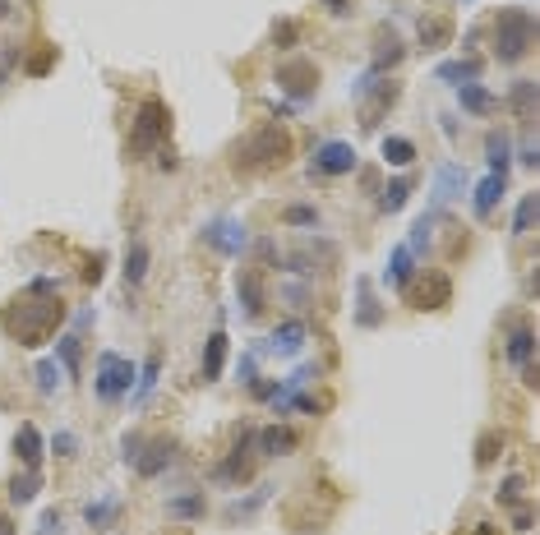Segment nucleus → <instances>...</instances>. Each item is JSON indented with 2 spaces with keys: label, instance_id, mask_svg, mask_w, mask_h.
I'll return each instance as SVG.
<instances>
[{
  "label": "nucleus",
  "instance_id": "obj_1",
  "mask_svg": "<svg viewBox=\"0 0 540 535\" xmlns=\"http://www.w3.org/2000/svg\"><path fill=\"white\" fill-rule=\"evenodd\" d=\"M287 158H291V134L278 120L236 143V171H268V167H282Z\"/></svg>",
  "mask_w": 540,
  "mask_h": 535
},
{
  "label": "nucleus",
  "instance_id": "obj_2",
  "mask_svg": "<svg viewBox=\"0 0 540 535\" xmlns=\"http://www.w3.org/2000/svg\"><path fill=\"white\" fill-rule=\"evenodd\" d=\"M65 319V304L60 300H24L5 314V328L19 337V346H42L51 328H60Z\"/></svg>",
  "mask_w": 540,
  "mask_h": 535
},
{
  "label": "nucleus",
  "instance_id": "obj_3",
  "mask_svg": "<svg viewBox=\"0 0 540 535\" xmlns=\"http://www.w3.org/2000/svg\"><path fill=\"white\" fill-rule=\"evenodd\" d=\"M531 42H535V15H531V10L508 5V10L494 15V56H499V65L526 60Z\"/></svg>",
  "mask_w": 540,
  "mask_h": 535
},
{
  "label": "nucleus",
  "instance_id": "obj_4",
  "mask_svg": "<svg viewBox=\"0 0 540 535\" xmlns=\"http://www.w3.org/2000/svg\"><path fill=\"white\" fill-rule=\"evenodd\" d=\"M167 134H171V111H167V102L144 98L139 111H134V120H129V152H134V158H144V152H153V148L167 143Z\"/></svg>",
  "mask_w": 540,
  "mask_h": 535
},
{
  "label": "nucleus",
  "instance_id": "obj_5",
  "mask_svg": "<svg viewBox=\"0 0 540 535\" xmlns=\"http://www.w3.org/2000/svg\"><path fill=\"white\" fill-rule=\"evenodd\" d=\"M134 378H139V369H134V360L116 355V351H102L97 355V374H93V393L102 402H120L134 393Z\"/></svg>",
  "mask_w": 540,
  "mask_h": 535
},
{
  "label": "nucleus",
  "instance_id": "obj_6",
  "mask_svg": "<svg viewBox=\"0 0 540 535\" xmlns=\"http://www.w3.org/2000/svg\"><path fill=\"white\" fill-rule=\"evenodd\" d=\"M356 162H361V158H356V143H347V139H328V143L314 148L310 171H314V176H352Z\"/></svg>",
  "mask_w": 540,
  "mask_h": 535
},
{
  "label": "nucleus",
  "instance_id": "obj_7",
  "mask_svg": "<svg viewBox=\"0 0 540 535\" xmlns=\"http://www.w3.org/2000/svg\"><path fill=\"white\" fill-rule=\"evenodd\" d=\"M204 241H209L218 254L240 259V250L250 245V231H245V221H236V217H218V221L204 226Z\"/></svg>",
  "mask_w": 540,
  "mask_h": 535
},
{
  "label": "nucleus",
  "instance_id": "obj_8",
  "mask_svg": "<svg viewBox=\"0 0 540 535\" xmlns=\"http://www.w3.org/2000/svg\"><path fill=\"white\" fill-rule=\"evenodd\" d=\"M278 88L291 93L296 102H310L319 88V69L310 60H287V65H278Z\"/></svg>",
  "mask_w": 540,
  "mask_h": 535
},
{
  "label": "nucleus",
  "instance_id": "obj_9",
  "mask_svg": "<svg viewBox=\"0 0 540 535\" xmlns=\"http://www.w3.org/2000/svg\"><path fill=\"white\" fill-rule=\"evenodd\" d=\"M236 295H240V304H245V319H259V314H263L268 286H263L259 268H240V273H236Z\"/></svg>",
  "mask_w": 540,
  "mask_h": 535
},
{
  "label": "nucleus",
  "instance_id": "obj_10",
  "mask_svg": "<svg viewBox=\"0 0 540 535\" xmlns=\"http://www.w3.org/2000/svg\"><path fill=\"white\" fill-rule=\"evenodd\" d=\"M531 360H535V333H531L526 324H517V328L508 333V365L526 374V384H535V369H531Z\"/></svg>",
  "mask_w": 540,
  "mask_h": 535
},
{
  "label": "nucleus",
  "instance_id": "obj_11",
  "mask_svg": "<svg viewBox=\"0 0 540 535\" xmlns=\"http://www.w3.org/2000/svg\"><path fill=\"white\" fill-rule=\"evenodd\" d=\"M171 462H176V443H171V438H153V443H148V452H139L134 471H139L144 480H153V476H162Z\"/></svg>",
  "mask_w": 540,
  "mask_h": 535
},
{
  "label": "nucleus",
  "instance_id": "obj_12",
  "mask_svg": "<svg viewBox=\"0 0 540 535\" xmlns=\"http://www.w3.org/2000/svg\"><path fill=\"white\" fill-rule=\"evenodd\" d=\"M453 300V282L443 273H425V286L412 291V304L416 310H443V304Z\"/></svg>",
  "mask_w": 540,
  "mask_h": 535
},
{
  "label": "nucleus",
  "instance_id": "obj_13",
  "mask_svg": "<svg viewBox=\"0 0 540 535\" xmlns=\"http://www.w3.org/2000/svg\"><path fill=\"white\" fill-rule=\"evenodd\" d=\"M412 277H416V254H412L407 245H397V250L388 254V268H383V282H388L392 291H407V286H412Z\"/></svg>",
  "mask_w": 540,
  "mask_h": 535
},
{
  "label": "nucleus",
  "instance_id": "obj_14",
  "mask_svg": "<svg viewBox=\"0 0 540 535\" xmlns=\"http://www.w3.org/2000/svg\"><path fill=\"white\" fill-rule=\"evenodd\" d=\"M254 443H259V452L263 457H287V452H296V429H287V425H268V429H259L254 434Z\"/></svg>",
  "mask_w": 540,
  "mask_h": 535
},
{
  "label": "nucleus",
  "instance_id": "obj_15",
  "mask_svg": "<svg viewBox=\"0 0 540 535\" xmlns=\"http://www.w3.org/2000/svg\"><path fill=\"white\" fill-rule=\"evenodd\" d=\"M305 337H310V328H305L301 319H287L282 328H273V337H268V351H273V355H296V351L305 346Z\"/></svg>",
  "mask_w": 540,
  "mask_h": 535
},
{
  "label": "nucleus",
  "instance_id": "obj_16",
  "mask_svg": "<svg viewBox=\"0 0 540 535\" xmlns=\"http://www.w3.org/2000/svg\"><path fill=\"white\" fill-rule=\"evenodd\" d=\"M15 457L24 462V471H42V434H37V425H19Z\"/></svg>",
  "mask_w": 540,
  "mask_h": 535
},
{
  "label": "nucleus",
  "instance_id": "obj_17",
  "mask_svg": "<svg viewBox=\"0 0 540 535\" xmlns=\"http://www.w3.org/2000/svg\"><path fill=\"white\" fill-rule=\"evenodd\" d=\"M148 263H153V254H148V245L134 236L129 245H125V286H144V277H148Z\"/></svg>",
  "mask_w": 540,
  "mask_h": 535
},
{
  "label": "nucleus",
  "instance_id": "obj_18",
  "mask_svg": "<svg viewBox=\"0 0 540 535\" xmlns=\"http://www.w3.org/2000/svg\"><path fill=\"white\" fill-rule=\"evenodd\" d=\"M504 190H508V176H485L481 185H476V199H471V208H476V217H490L494 208H499V199H504Z\"/></svg>",
  "mask_w": 540,
  "mask_h": 535
},
{
  "label": "nucleus",
  "instance_id": "obj_19",
  "mask_svg": "<svg viewBox=\"0 0 540 535\" xmlns=\"http://www.w3.org/2000/svg\"><path fill=\"white\" fill-rule=\"evenodd\" d=\"M250 438H254V434H250V429H240V438H236L231 457L218 467V480H245V476H250V457H245V452H250Z\"/></svg>",
  "mask_w": 540,
  "mask_h": 535
},
{
  "label": "nucleus",
  "instance_id": "obj_20",
  "mask_svg": "<svg viewBox=\"0 0 540 535\" xmlns=\"http://www.w3.org/2000/svg\"><path fill=\"white\" fill-rule=\"evenodd\" d=\"M407 199H412V176H397V180H388V185L379 190L374 208H379V212H402V208H407Z\"/></svg>",
  "mask_w": 540,
  "mask_h": 535
},
{
  "label": "nucleus",
  "instance_id": "obj_21",
  "mask_svg": "<svg viewBox=\"0 0 540 535\" xmlns=\"http://www.w3.org/2000/svg\"><path fill=\"white\" fill-rule=\"evenodd\" d=\"M222 365H227V333H209L204 342V384H213V378H222Z\"/></svg>",
  "mask_w": 540,
  "mask_h": 535
},
{
  "label": "nucleus",
  "instance_id": "obj_22",
  "mask_svg": "<svg viewBox=\"0 0 540 535\" xmlns=\"http://www.w3.org/2000/svg\"><path fill=\"white\" fill-rule=\"evenodd\" d=\"M56 355H60V369H65V374L79 378V369H84V337H79V333H65V337L56 342Z\"/></svg>",
  "mask_w": 540,
  "mask_h": 535
},
{
  "label": "nucleus",
  "instance_id": "obj_23",
  "mask_svg": "<svg viewBox=\"0 0 540 535\" xmlns=\"http://www.w3.org/2000/svg\"><path fill=\"white\" fill-rule=\"evenodd\" d=\"M379 152H383V162H388V167H412V162H416V143H412V139H402V134H383Z\"/></svg>",
  "mask_w": 540,
  "mask_h": 535
},
{
  "label": "nucleus",
  "instance_id": "obj_24",
  "mask_svg": "<svg viewBox=\"0 0 540 535\" xmlns=\"http://www.w3.org/2000/svg\"><path fill=\"white\" fill-rule=\"evenodd\" d=\"M439 84H476L481 79V60H448V65H439V74H434Z\"/></svg>",
  "mask_w": 540,
  "mask_h": 535
},
{
  "label": "nucleus",
  "instance_id": "obj_25",
  "mask_svg": "<svg viewBox=\"0 0 540 535\" xmlns=\"http://www.w3.org/2000/svg\"><path fill=\"white\" fill-rule=\"evenodd\" d=\"M466 185V171L457 167V162H443L439 167V176H434V203H448V199H457V190Z\"/></svg>",
  "mask_w": 540,
  "mask_h": 535
},
{
  "label": "nucleus",
  "instance_id": "obj_26",
  "mask_svg": "<svg viewBox=\"0 0 540 535\" xmlns=\"http://www.w3.org/2000/svg\"><path fill=\"white\" fill-rule=\"evenodd\" d=\"M457 102H462V111H471V116L494 111V98H490V88H481V84H457Z\"/></svg>",
  "mask_w": 540,
  "mask_h": 535
},
{
  "label": "nucleus",
  "instance_id": "obj_27",
  "mask_svg": "<svg viewBox=\"0 0 540 535\" xmlns=\"http://www.w3.org/2000/svg\"><path fill=\"white\" fill-rule=\"evenodd\" d=\"M116 517H120V499H111V494L84 508V521H88L93 530H107V526H116Z\"/></svg>",
  "mask_w": 540,
  "mask_h": 535
},
{
  "label": "nucleus",
  "instance_id": "obj_28",
  "mask_svg": "<svg viewBox=\"0 0 540 535\" xmlns=\"http://www.w3.org/2000/svg\"><path fill=\"white\" fill-rule=\"evenodd\" d=\"M485 158H490V171L494 176H508V158H513V143H508V134H490L485 139Z\"/></svg>",
  "mask_w": 540,
  "mask_h": 535
},
{
  "label": "nucleus",
  "instance_id": "obj_29",
  "mask_svg": "<svg viewBox=\"0 0 540 535\" xmlns=\"http://www.w3.org/2000/svg\"><path fill=\"white\" fill-rule=\"evenodd\" d=\"M453 42V24L448 19H421V46L425 51H443Z\"/></svg>",
  "mask_w": 540,
  "mask_h": 535
},
{
  "label": "nucleus",
  "instance_id": "obj_30",
  "mask_svg": "<svg viewBox=\"0 0 540 535\" xmlns=\"http://www.w3.org/2000/svg\"><path fill=\"white\" fill-rule=\"evenodd\" d=\"M37 489H42V471H24V476H15V480H10V503H15V508H24V503H33V499H37Z\"/></svg>",
  "mask_w": 540,
  "mask_h": 535
},
{
  "label": "nucleus",
  "instance_id": "obj_31",
  "mask_svg": "<svg viewBox=\"0 0 540 535\" xmlns=\"http://www.w3.org/2000/svg\"><path fill=\"white\" fill-rule=\"evenodd\" d=\"M204 512H209L204 494H180V499H167V517H185V521H194V517H204Z\"/></svg>",
  "mask_w": 540,
  "mask_h": 535
},
{
  "label": "nucleus",
  "instance_id": "obj_32",
  "mask_svg": "<svg viewBox=\"0 0 540 535\" xmlns=\"http://www.w3.org/2000/svg\"><path fill=\"white\" fill-rule=\"evenodd\" d=\"M356 291H361V310H356V324H361V328H379V324H383V310H379V304H374V295H370V282L361 277V282H356Z\"/></svg>",
  "mask_w": 540,
  "mask_h": 535
},
{
  "label": "nucleus",
  "instance_id": "obj_33",
  "mask_svg": "<svg viewBox=\"0 0 540 535\" xmlns=\"http://www.w3.org/2000/svg\"><path fill=\"white\" fill-rule=\"evenodd\" d=\"M158 374H162V360H158V355H148V360H144V369H139V378H134V393H129V397H134V402H144V397L158 388Z\"/></svg>",
  "mask_w": 540,
  "mask_h": 535
},
{
  "label": "nucleus",
  "instance_id": "obj_34",
  "mask_svg": "<svg viewBox=\"0 0 540 535\" xmlns=\"http://www.w3.org/2000/svg\"><path fill=\"white\" fill-rule=\"evenodd\" d=\"M513 111H517V120H531L535 116V84L531 79H517L513 84Z\"/></svg>",
  "mask_w": 540,
  "mask_h": 535
},
{
  "label": "nucleus",
  "instance_id": "obj_35",
  "mask_svg": "<svg viewBox=\"0 0 540 535\" xmlns=\"http://www.w3.org/2000/svg\"><path fill=\"white\" fill-rule=\"evenodd\" d=\"M535 212H540V199H535V194H522V203H517V212H513V236H531Z\"/></svg>",
  "mask_w": 540,
  "mask_h": 535
},
{
  "label": "nucleus",
  "instance_id": "obj_36",
  "mask_svg": "<svg viewBox=\"0 0 540 535\" xmlns=\"http://www.w3.org/2000/svg\"><path fill=\"white\" fill-rule=\"evenodd\" d=\"M499 452H504V434H499V429H485L481 443H476V467H494Z\"/></svg>",
  "mask_w": 540,
  "mask_h": 535
},
{
  "label": "nucleus",
  "instance_id": "obj_37",
  "mask_svg": "<svg viewBox=\"0 0 540 535\" xmlns=\"http://www.w3.org/2000/svg\"><path fill=\"white\" fill-rule=\"evenodd\" d=\"M60 374H65V369H60L56 360H37V393H42V397H51V393L60 388Z\"/></svg>",
  "mask_w": 540,
  "mask_h": 535
},
{
  "label": "nucleus",
  "instance_id": "obj_38",
  "mask_svg": "<svg viewBox=\"0 0 540 535\" xmlns=\"http://www.w3.org/2000/svg\"><path fill=\"white\" fill-rule=\"evenodd\" d=\"M430 231H434V212L416 217V226H412V241H407V250H412V254H421V250L430 245Z\"/></svg>",
  "mask_w": 540,
  "mask_h": 535
},
{
  "label": "nucleus",
  "instance_id": "obj_39",
  "mask_svg": "<svg viewBox=\"0 0 540 535\" xmlns=\"http://www.w3.org/2000/svg\"><path fill=\"white\" fill-rule=\"evenodd\" d=\"M499 503H504V508H522V503H526V480H522V476H508L504 489H499Z\"/></svg>",
  "mask_w": 540,
  "mask_h": 535
},
{
  "label": "nucleus",
  "instance_id": "obj_40",
  "mask_svg": "<svg viewBox=\"0 0 540 535\" xmlns=\"http://www.w3.org/2000/svg\"><path fill=\"white\" fill-rule=\"evenodd\" d=\"M268 489H273V485H259V489H254V494H250V499H245V503H240V499H236V503H231V508H227V521H236V517H250V512H254V508H259V503H263V499H268Z\"/></svg>",
  "mask_w": 540,
  "mask_h": 535
},
{
  "label": "nucleus",
  "instance_id": "obj_41",
  "mask_svg": "<svg viewBox=\"0 0 540 535\" xmlns=\"http://www.w3.org/2000/svg\"><path fill=\"white\" fill-rule=\"evenodd\" d=\"M282 217H287V226H319V208H310V203H296Z\"/></svg>",
  "mask_w": 540,
  "mask_h": 535
},
{
  "label": "nucleus",
  "instance_id": "obj_42",
  "mask_svg": "<svg viewBox=\"0 0 540 535\" xmlns=\"http://www.w3.org/2000/svg\"><path fill=\"white\" fill-rule=\"evenodd\" d=\"M139 452H144V434H125V438H120V462H125V467L139 462Z\"/></svg>",
  "mask_w": 540,
  "mask_h": 535
},
{
  "label": "nucleus",
  "instance_id": "obj_43",
  "mask_svg": "<svg viewBox=\"0 0 540 535\" xmlns=\"http://www.w3.org/2000/svg\"><path fill=\"white\" fill-rule=\"evenodd\" d=\"M51 448H56V457H75V452H79V438H75L70 429H60V434L51 438Z\"/></svg>",
  "mask_w": 540,
  "mask_h": 535
},
{
  "label": "nucleus",
  "instance_id": "obj_44",
  "mask_svg": "<svg viewBox=\"0 0 540 535\" xmlns=\"http://www.w3.org/2000/svg\"><path fill=\"white\" fill-rule=\"evenodd\" d=\"M102 268H107V259H102V254H93V259H88V268H84V282H88V286H97V282H102Z\"/></svg>",
  "mask_w": 540,
  "mask_h": 535
},
{
  "label": "nucleus",
  "instance_id": "obj_45",
  "mask_svg": "<svg viewBox=\"0 0 540 535\" xmlns=\"http://www.w3.org/2000/svg\"><path fill=\"white\" fill-rule=\"evenodd\" d=\"M517 162H522V167H535V162H540V148H535L531 139H526V143L517 148Z\"/></svg>",
  "mask_w": 540,
  "mask_h": 535
},
{
  "label": "nucleus",
  "instance_id": "obj_46",
  "mask_svg": "<svg viewBox=\"0 0 540 535\" xmlns=\"http://www.w3.org/2000/svg\"><path fill=\"white\" fill-rule=\"evenodd\" d=\"M273 42H278L282 51H291V42H296V24H278V33H273Z\"/></svg>",
  "mask_w": 540,
  "mask_h": 535
},
{
  "label": "nucleus",
  "instance_id": "obj_47",
  "mask_svg": "<svg viewBox=\"0 0 540 535\" xmlns=\"http://www.w3.org/2000/svg\"><path fill=\"white\" fill-rule=\"evenodd\" d=\"M240 384H254V355L240 360Z\"/></svg>",
  "mask_w": 540,
  "mask_h": 535
},
{
  "label": "nucleus",
  "instance_id": "obj_48",
  "mask_svg": "<svg viewBox=\"0 0 540 535\" xmlns=\"http://www.w3.org/2000/svg\"><path fill=\"white\" fill-rule=\"evenodd\" d=\"M319 5H328L332 15H347V0H319Z\"/></svg>",
  "mask_w": 540,
  "mask_h": 535
},
{
  "label": "nucleus",
  "instance_id": "obj_49",
  "mask_svg": "<svg viewBox=\"0 0 540 535\" xmlns=\"http://www.w3.org/2000/svg\"><path fill=\"white\" fill-rule=\"evenodd\" d=\"M15 530H19V526H15L10 517H0V535H15Z\"/></svg>",
  "mask_w": 540,
  "mask_h": 535
},
{
  "label": "nucleus",
  "instance_id": "obj_50",
  "mask_svg": "<svg viewBox=\"0 0 540 535\" xmlns=\"http://www.w3.org/2000/svg\"><path fill=\"white\" fill-rule=\"evenodd\" d=\"M15 15V0H0V19H10Z\"/></svg>",
  "mask_w": 540,
  "mask_h": 535
},
{
  "label": "nucleus",
  "instance_id": "obj_51",
  "mask_svg": "<svg viewBox=\"0 0 540 535\" xmlns=\"http://www.w3.org/2000/svg\"><path fill=\"white\" fill-rule=\"evenodd\" d=\"M476 535H494V530H490V521H481V530H476Z\"/></svg>",
  "mask_w": 540,
  "mask_h": 535
}]
</instances>
